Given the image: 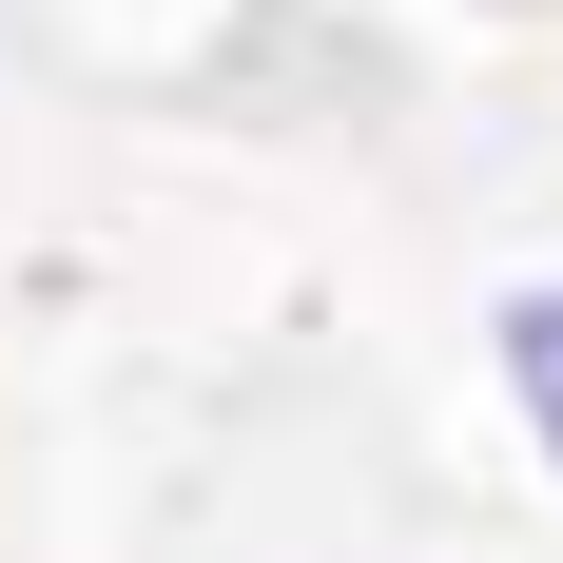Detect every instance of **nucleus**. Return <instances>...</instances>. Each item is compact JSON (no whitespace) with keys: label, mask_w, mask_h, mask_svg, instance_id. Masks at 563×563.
<instances>
[{"label":"nucleus","mask_w":563,"mask_h":563,"mask_svg":"<svg viewBox=\"0 0 563 563\" xmlns=\"http://www.w3.org/2000/svg\"><path fill=\"white\" fill-rule=\"evenodd\" d=\"M506 389H525V428L563 466V291H506Z\"/></svg>","instance_id":"1"}]
</instances>
